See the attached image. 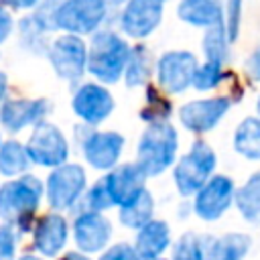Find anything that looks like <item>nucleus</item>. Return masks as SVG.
<instances>
[{"label": "nucleus", "instance_id": "nucleus-42", "mask_svg": "<svg viewBox=\"0 0 260 260\" xmlns=\"http://www.w3.org/2000/svg\"><path fill=\"white\" fill-rule=\"evenodd\" d=\"M18 260H45V258L39 256V254H22Z\"/></svg>", "mask_w": 260, "mask_h": 260}, {"label": "nucleus", "instance_id": "nucleus-2", "mask_svg": "<svg viewBox=\"0 0 260 260\" xmlns=\"http://www.w3.org/2000/svg\"><path fill=\"white\" fill-rule=\"evenodd\" d=\"M130 57L128 41L116 30H95L87 43V73L102 85L118 83Z\"/></svg>", "mask_w": 260, "mask_h": 260}, {"label": "nucleus", "instance_id": "nucleus-16", "mask_svg": "<svg viewBox=\"0 0 260 260\" xmlns=\"http://www.w3.org/2000/svg\"><path fill=\"white\" fill-rule=\"evenodd\" d=\"M51 112V102L47 98H6L0 104V126L18 134L28 126H37Z\"/></svg>", "mask_w": 260, "mask_h": 260}, {"label": "nucleus", "instance_id": "nucleus-45", "mask_svg": "<svg viewBox=\"0 0 260 260\" xmlns=\"http://www.w3.org/2000/svg\"><path fill=\"white\" fill-rule=\"evenodd\" d=\"M0 146H2V134H0Z\"/></svg>", "mask_w": 260, "mask_h": 260}, {"label": "nucleus", "instance_id": "nucleus-19", "mask_svg": "<svg viewBox=\"0 0 260 260\" xmlns=\"http://www.w3.org/2000/svg\"><path fill=\"white\" fill-rule=\"evenodd\" d=\"M173 244L171 238V228L165 219H150L148 223H144L140 230H136V240H134V248L140 256V260H152V258H160Z\"/></svg>", "mask_w": 260, "mask_h": 260}, {"label": "nucleus", "instance_id": "nucleus-11", "mask_svg": "<svg viewBox=\"0 0 260 260\" xmlns=\"http://www.w3.org/2000/svg\"><path fill=\"white\" fill-rule=\"evenodd\" d=\"M199 61L191 51H167L154 65L156 83L167 93H183L191 87Z\"/></svg>", "mask_w": 260, "mask_h": 260}, {"label": "nucleus", "instance_id": "nucleus-8", "mask_svg": "<svg viewBox=\"0 0 260 260\" xmlns=\"http://www.w3.org/2000/svg\"><path fill=\"white\" fill-rule=\"evenodd\" d=\"M47 57L53 71L69 83H77L87 71V43L83 37L63 32L49 45Z\"/></svg>", "mask_w": 260, "mask_h": 260}, {"label": "nucleus", "instance_id": "nucleus-33", "mask_svg": "<svg viewBox=\"0 0 260 260\" xmlns=\"http://www.w3.org/2000/svg\"><path fill=\"white\" fill-rule=\"evenodd\" d=\"M240 22H242V0H223V26L232 43L240 35Z\"/></svg>", "mask_w": 260, "mask_h": 260}, {"label": "nucleus", "instance_id": "nucleus-39", "mask_svg": "<svg viewBox=\"0 0 260 260\" xmlns=\"http://www.w3.org/2000/svg\"><path fill=\"white\" fill-rule=\"evenodd\" d=\"M59 260H91L87 254H83V252H79V250H73V252H65Z\"/></svg>", "mask_w": 260, "mask_h": 260}, {"label": "nucleus", "instance_id": "nucleus-37", "mask_svg": "<svg viewBox=\"0 0 260 260\" xmlns=\"http://www.w3.org/2000/svg\"><path fill=\"white\" fill-rule=\"evenodd\" d=\"M12 28H14V18H12L10 10L0 2V45L10 37Z\"/></svg>", "mask_w": 260, "mask_h": 260}, {"label": "nucleus", "instance_id": "nucleus-29", "mask_svg": "<svg viewBox=\"0 0 260 260\" xmlns=\"http://www.w3.org/2000/svg\"><path fill=\"white\" fill-rule=\"evenodd\" d=\"M144 87H146V104L140 110V120H144L146 124L169 120L171 112H173L171 100L167 95H162V91L152 83H146Z\"/></svg>", "mask_w": 260, "mask_h": 260}, {"label": "nucleus", "instance_id": "nucleus-14", "mask_svg": "<svg viewBox=\"0 0 260 260\" xmlns=\"http://www.w3.org/2000/svg\"><path fill=\"white\" fill-rule=\"evenodd\" d=\"M112 221L102 211H77L71 236L79 252L91 256L98 252H104L112 240Z\"/></svg>", "mask_w": 260, "mask_h": 260}, {"label": "nucleus", "instance_id": "nucleus-15", "mask_svg": "<svg viewBox=\"0 0 260 260\" xmlns=\"http://www.w3.org/2000/svg\"><path fill=\"white\" fill-rule=\"evenodd\" d=\"M167 0H128L120 12V28L130 39L150 37L162 22Z\"/></svg>", "mask_w": 260, "mask_h": 260}, {"label": "nucleus", "instance_id": "nucleus-6", "mask_svg": "<svg viewBox=\"0 0 260 260\" xmlns=\"http://www.w3.org/2000/svg\"><path fill=\"white\" fill-rule=\"evenodd\" d=\"M75 136L83 158L95 171H110L118 165L124 150V136L116 130H95L93 126H77Z\"/></svg>", "mask_w": 260, "mask_h": 260}, {"label": "nucleus", "instance_id": "nucleus-18", "mask_svg": "<svg viewBox=\"0 0 260 260\" xmlns=\"http://www.w3.org/2000/svg\"><path fill=\"white\" fill-rule=\"evenodd\" d=\"M69 240V223L59 211L41 215L32 225V248L43 258H55Z\"/></svg>", "mask_w": 260, "mask_h": 260}, {"label": "nucleus", "instance_id": "nucleus-21", "mask_svg": "<svg viewBox=\"0 0 260 260\" xmlns=\"http://www.w3.org/2000/svg\"><path fill=\"white\" fill-rule=\"evenodd\" d=\"M179 20L197 26L209 28L223 22V0H179L177 4Z\"/></svg>", "mask_w": 260, "mask_h": 260}, {"label": "nucleus", "instance_id": "nucleus-22", "mask_svg": "<svg viewBox=\"0 0 260 260\" xmlns=\"http://www.w3.org/2000/svg\"><path fill=\"white\" fill-rule=\"evenodd\" d=\"M53 24L49 18H45L43 14H39L37 10L28 16H24L18 22V37H20V45L35 55H47L49 51V43H47V32H53Z\"/></svg>", "mask_w": 260, "mask_h": 260}, {"label": "nucleus", "instance_id": "nucleus-23", "mask_svg": "<svg viewBox=\"0 0 260 260\" xmlns=\"http://www.w3.org/2000/svg\"><path fill=\"white\" fill-rule=\"evenodd\" d=\"M234 205L248 223L260 225V171L252 173L240 187H236Z\"/></svg>", "mask_w": 260, "mask_h": 260}, {"label": "nucleus", "instance_id": "nucleus-4", "mask_svg": "<svg viewBox=\"0 0 260 260\" xmlns=\"http://www.w3.org/2000/svg\"><path fill=\"white\" fill-rule=\"evenodd\" d=\"M217 154L205 140H195L191 148L173 165V183L181 197H193L215 173Z\"/></svg>", "mask_w": 260, "mask_h": 260}, {"label": "nucleus", "instance_id": "nucleus-5", "mask_svg": "<svg viewBox=\"0 0 260 260\" xmlns=\"http://www.w3.org/2000/svg\"><path fill=\"white\" fill-rule=\"evenodd\" d=\"M108 16V6L104 0H61L51 14L55 30L85 37L100 30Z\"/></svg>", "mask_w": 260, "mask_h": 260}, {"label": "nucleus", "instance_id": "nucleus-34", "mask_svg": "<svg viewBox=\"0 0 260 260\" xmlns=\"http://www.w3.org/2000/svg\"><path fill=\"white\" fill-rule=\"evenodd\" d=\"M16 230L8 223H0V260H16Z\"/></svg>", "mask_w": 260, "mask_h": 260}, {"label": "nucleus", "instance_id": "nucleus-41", "mask_svg": "<svg viewBox=\"0 0 260 260\" xmlns=\"http://www.w3.org/2000/svg\"><path fill=\"white\" fill-rule=\"evenodd\" d=\"M104 2H106L108 8H114V6H124L128 0H104Z\"/></svg>", "mask_w": 260, "mask_h": 260}, {"label": "nucleus", "instance_id": "nucleus-35", "mask_svg": "<svg viewBox=\"0 0 260 260\" xmlns=\"http://www.w3.org/2000/svg\"><path fill=\"white\" fill-rule=\"evenodd\" d=\"M98 260H140L134 244H128V242H118L110 248H106Z\"/></svg>", "mask_w": 260, "mask_h": 260}, {"label": "nucleus", "instance_id": "nucleus-40", "mask_svg": "<svg viewBox=\"0 0 260 260\" xmlns=\"http://www.w3.org/2000/svg\"><path fill=\"white\" fill-rule=\"evenodd\" d=\"M6 89H8V77L4 71H0V104L6 100Z\"/></svg>", "mask_w": 260, "mask_h": 260}, {"label": "nucleus", "instance_id": "nucleus-17", "mask_svg": "<svg viewBox=\"0 0 260 260\" xmlns=\"http://www.w3.org/2000/svg\"><path fill=\"white\" fill-rule=\"evenodd\" d=\"M106 191L110 195V201L114 207H122L128 201H132L144 187H146V175L138 167V162H122L110 169L104 177Z\"/></svg>", "mask_w": 260, "mask_h": 260}, {"label": "nucleus", "instance_id": "nucleus-1", "mask_svg": "<svg viewBox=\"0 0 260 260\" xmlns=\"http://www.w3.org/2000/svg\"><path fill=\"white\" fill-rule=\"evenodd\" d=\"M45 195V183L35 175H20L0 185V219L16 232L32 230L35 213Z\"/></svg>", "mask_w": 260, "mask_h": 260}, {"label": "nucleus", "instance_id": "nucleus-32", "mask_svg": "<svg viewBox=\"0 0 260 260\" xmlns=\"http://www.w3.org/2000/svg\"><path fill=\"white\" fill-rule=\"evenodd\" d=\"M77 205H79V211H102V213L106 209L114 207L112 201H110V195L106 191L104 179H100L91 187H87L85 193L81 195V199L77 201Z\"/></svg>", "mask_w": 260, "mask_h": 260}, {"label": "nucleus", "instance_id": "nucleus-27", "mask_svg": "<svg viewBox=\"0 0 260 260\" xmlns=\"http://www.w3.org/2000/svg\"><path fill=\"white\" fill-rule=\"evenodd\" d=\"M30 158L26 148L18 140H6L0 146V175L4 177H20L28 171Z\"/></svg>", "mask_w": 260, "mask_h": 260}, {"label": "nucleus", "instance_id": "nucleus-25", "mask_svg": "<svg viewBox=\"0 0 260 260\" xmlns=\"http://www.w3.org/2000/svg\"><path fill=\"white\" fill-rule=\"evenodd\" d=\"M118 217H120V223L124 228H130V230H140L144 223H148L154 215V197L152 193L144 187L132 201H128L126 205L118 207Z\"/></svg>", "mask_w": 260, "mask_h": 260}, {"label": "nucleus", "instance_id": "nucleus-44", "mask_svg": "<svg viewBox=\"0 0 260 260\" xmlns=\"http://www.w3.org/2000/svg\"><path fill=\"white\" fill-rule=\"evenodd\" d=\"M152 260H167V258H162V256H160V258H152Z\"/></svg>", "mask_w": 260, "mask_h": 260}, {"label": "nucleus", "instance_id": "nucleus-12", "mask_svg": "<svg viewBox=\"0 0 260 260\" xmlns=\"http://www.w3.org/2000/svg\"><path fill=\"white\" fill-rule=\"evenodd\" d=\"M230 108L232 100L228 95L191 100L179 108V122L191 134H207L225 118Z\"/></svg>", "mask_w": 260, "mask_h": 260}, {"label": "nucleus", "instance_id": "nucleus-43", "mask_svg": "<svg viewBox=\"0 0 260 260\" xmlns=\"http://www.w3.org/2000/svg\"><path fill=\"white\" fill-rule=\"evenodd\" d=\"M256 110H258V116H260V98H258V104H256Z\"/></svg>", "mask_w": 260, "mask_h": 260}, {"label": "nucleus", "instance_id": "nucleus-10", "mask_svg": "<svg viewBox=\"0 0 260 260\" xmlns=\"http://www.w3.org/2000/svg\"><path fill=\"white\" fill-rule=\"evenodd\" d=\"M234 197H236L234 179L221 173H213L207 179V183L193 195L191 209L203 221H217L234 205Z\"/></svg>", "mask_w": 260, "mask_h": 260}, {"label": "nucleus", "instance_id": "nucleus-13", "mask_svg": "<svg viewBox=\"0 0 260 260\" xmlns=\"http://www.w3.org/2000/svg\"><path fill=\"white\" fill-rule=\"evenodd\" d=\"M71 108L83 124L95 128L104 120L110 118L116 104L106 85H102L98 81H87L75 89V93L71 98Z\"/></svg>", "mask_w": 260, "mask_h": 260}, {"label": "nucleus", "instance_id": "nucleus-28", "mask_svg": "<svg viewBox=\"0 0 260 260\" xmlns=\"http://www.w3.org/2000/svg\"><path fill=\"white\" fill-rule=\"evenodd\" d=\"M230 45H232V41L228 39L223 22L205 28V35L201 39V49H203L205 61H213V63H223L225 65V61L230 57Z\"/></svg>", "mask_w": 260, "mask_h": 260}, {"label": "nucleus", "instance_id": "nucleus-7", "mask_svg": "<svg viewBox=\"0 0 260 260\" xmlns=\"http://www.w3.org/2000/svg\"><path fill=\"white\" fill-rule=\"evenodd\" d=\"M87 189L85 169L77 162H63L55 167L45 181V197L53 211H67L77 205Z\"/></svg>", "mask_w": 260, "mask_h": 260}, {"label": "nucleus", "instance_id": "nucleus-9", "mask_svg": "<svg viewBox=\"0 0 260 260\" xmlns=\"http://www.w3.org/2000/svg\"><path fill=\"white\" fill-rule=\"evenodd\" d=\"M24 148L32 165L47 167V169H55L67 162L69 158V142L65 134L55 124L45 120L32 128Z\"/></svg>", "mask_w": 260, "mask_h": 260}, {"label": "nucleus", "instance_id": "nucleus-36", "mask_svg": "<svg viewBox=\"0 0 260 260\" xmlns=\"http://www.w3.org/2000/svg\"><path fill=\"white\" fill-rule=\"evenodd\" d=\"M244 67H246L248 77H250L252 81L260 83V45H258V47L248 55V59H246Z\"/></svg>", "mask_w": 260, "mask_h": 260}, {"label": "nucleus", "instance_id": "nucleus-20", "mask_svg": "<svg viewBox=\"0 0 260 260\" xmlns=\"http://www.w3.org/2000/svg\"><path fill=\"white\" fill-rule=\"evenodd\" d=\"M252 238L244 232L205 236V260H246Z\"/></svg>", "mask_w": 260, "mask_h": 260}, {"label": "nucleus", "instance_id": "nucleus-26", "mask_svg": "<svg viewBox=\"0 0 260 260\" xmlns=\"http://www.w3.org/2000/svg\"><path fill=\"white\" fill-rule=\"evenodd\" d=\"M152 59L150 53L144 45H134L130 47V57L124 69V81L128 87H142L146 83H150V75H152Z\"/></svg>", "mask_w": 260, "mask_h": 260}, {"label": "nucleus", "instance_id": "nucleus-3", "mask_svg": "<svg viewBox=\"0 0 260 260\" xmlns=\"http://www.w3.org/2000/svg\"><path fill=\"white\" fill-rule=\"evenodd\" d=\"M179 152V134L175 126L165 122H150L140 134L136 146V162L146 177H158L169 171Z\"/></svg>", "mask_w": 260, "mask_h": 260}, {"label": "nucleus", "instance_id": "nucleus-30", "mask_svg": "<svg viewBox=\"0 0 260 260\" xmlns=\"http://www.w3.org/2000/svg\"><path fill=\"white\" fill-rule=\"evenodd\" d=\"M171 260H205V236L195 232L183 234L173 244Z\"/></svg>", "mask_w": 260, "mask_h": 260}, {"label": "nucleus", "instance_id": "nucleus-38", "mask_svg": "<svg viewBox=\"0 0 260 260\" xmlns=\"http://www.w3.org/2000/svg\"><path fill=\"white\" fill-rule=\"evenodd\" d=\"M2 2L12 10H30V8H37L41 0H2Z\"/></svg>", "mask_w": 260, "mask_h": 260}, {"label": "nucleus", "instance_id": "nucleus-31", "mask_svg": "<svg viewBox=\"0 0 260 260\" xmlns=\"http://www.w3.org/2000/svg\"><path fill=\"white\" fill-rule=\"evenodd\" d=\"M225 75L228 73H225L223 63H213V61L199 63L195 69L191 87H195L197 91H211L225 79Z\"/></svg>", "mask_w": 260, "mask_h": 260}, {"label": "nucleus", "instance_id": "nucleus-24", "mask_svg": "<svg viewBox=\"0 0 260 260\" xmlns=\"http://www.w3.org/2000/svg\"><path fill=\"white\" fill-rule=\"evenodd\" d=\"M232 146L242 158L260 160V116H248L236 126Z\"/></svg>", "mask_w": 260, "mask_h": 260}]
</instances>
